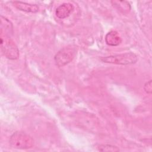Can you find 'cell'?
I'll return each mask as SVG.
<instances>
[{
	"instance_id": "277c9868",
	"label": "cell",
	"mask_w": 152,
	"mask_h": 152,
	"mask_svg": "<svg viewBox=\"0 0 152 152\" xmlns=\"http://www.w3.org/2000/svg\"><path fill=\"white\" fill-rule=\"evenodd\" d=\"M76 48L72 46H68L61 49L55 56V62L58 66H64L69 63L75 57Z\"/></svg>"
},
{
	"instance_id": "9c48e42d",
	"label": "cell",
	"mask_w": 152,
	"mask_h": 152,
	"mask_svg": "<svg viewBox=\"0 0 152 152\" xmlns=\"http://www.w3.org/2000/svg\"><path fill=\"white\" fill-rule=\"evenodd\" d=\"M98 149L101 151H119V149L115 145L109 144H102L98 147Z\"/></svg>"
},
{
	"instance_id": "30bf717a",
	"label": "cell",
	"mask_w": 152,
	"mask_h": 152,
	"mask_svg": "<svg viewBox=\"0 0 152 152\" xmlns=\"http://www.w3.org/2000/svg\"><path fill=\"white\" fill-rule=\"evenodd\" d=\"M144 91L148 93L151 94L152 92V86H151V80L146 82L144 86Z\"/></svg>"
},
{
	"instance_id": "6da1fadb",
	"label": "cell",
	"mask_w": 152,
	"mask_h": 152,
	"mask_svg": "<svg viewBox=\"0 0 152 152\" xmlns=\"http://www.w3.org/2000/svg\"><path fill=\"white\" fill-rule=\"evenodd\" d=\"M100 59L105 63L121 65H128L135 64L137 61V56L133 52H126L107 56H102Z\"/></svg>"
},
{
	"instance_id": "3957f363",
	"label": "cell",
	"mask_w": 152,
	"mask_h": 152,
	"mask_svg": "<svg viewBox=\"0 0 152 152\" xmlns=\"http://www.w3.org/2000/svg\"><path fill=\"white\" fill-rule=\"evenodd\" d=\"M1 48L4 55L10 59H17L19 58V50L7 34L1 32Z\"/></svg>"
},
{
	"instance_id": "5b68a950",
	"label": "cell",
	"mask_w": 152,
	"mask_h": 152,
	"mask_svg": "<svg viewBox=\"0 0 152 152\" xmlns=\"http://www.w3.org/2000/svg\"><path fill=\"white\" fill-rule=\"evenodd\" d=\"M74 10V6L70 2H65L59 7L55 10V14L59 19H65L69 17Z\"/></svg>"
},
{
	"instance_id": "52a82bcc",
	"label": "cell",
	"mask_w": 152,
	"mask_h": 152,
	"mask_svg": "<svg viewBox=\"0 0 152 152\" xmlns=\"http://www.w3.org/2000/svg\"><path fill=\"white\" fill-rule=\"evenodd\" d=\"M105 42L106 44L109 46H116L121 43L122 39L117 31H110L106 34L105 36Z\"/></svg>"
},
{
	"instance_id": "8992f818",
	"label": "cell",
	"mask_w": 152,
	"mask_h": 152,
	"mask_svg": "<svg viewBox=\"0 0 152 152\" xmlns=\"http://www.w3.org/2000/svg\"><path fill=\"white\" fill-rule=\"evenodd\" d=\"M14 6L19 10L27 12L35 13L38 12L39 7L36 4H31L21 1H14L12 2Z\"/></svg>"
},
{
	"instance_id": "ba28073f",
	"label": "cell",
	"mask_w": 152,
	"mask_h": 152,
	"mask_svg": "<svg viewBox=\"0 0 152 152\" xmlns=\"http://www.w3.org/2000/svg\"><path fill=\"white\" fill-rule=\"evenodd\" d=\"M111 2L115 7L123 13H127L131 10V6L127 1H113Z\"/></svg>"
},
{
	"instance_id": "7a4b0ae2",
	"label": "cell",
	"mask_w": 152,
	"mask_h": 152,
	"mask_svg": "<svg viewBox=\"0 0 152 152\" xmlns=\"http://www.w3.org/2000/svg\"><path fill=\"white\" fill-rule=\"evenodd\" d=\"M34 141L27 134L17 131L14 132L10 138V144L14 148L28 149L33 147Z\"/></svg>"
}]
</instances>
